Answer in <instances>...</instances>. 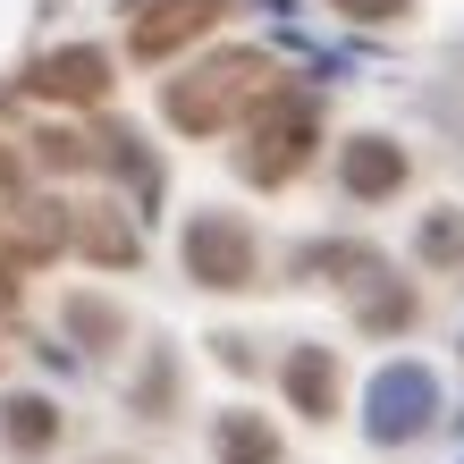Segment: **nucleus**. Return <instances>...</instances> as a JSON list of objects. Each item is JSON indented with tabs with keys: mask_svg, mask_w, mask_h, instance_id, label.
Wrapping results in <instances>:
<instances>
[{
	"mask_svg": "<svg viewBox=\"0 0 464 464\" xmlns=\"http://www.w3.org/2000/svg\"><path fill=\"white\" fill-rule=\"evenodd\" d=\"M422 254L430 262H464V220H430L422 228Z\"/></svg>",
	"mask_w": 464,
	"mask_h": 464,
	"instance_id": "6",
	"label": "nucleus"
},
{
	"mask_svg": "<svg viewBox=\"0 0 464 464\" xmlns=\"http://www.w3.org/2000/svg\"><path fill=\"white\" fill-rule=\"evenodd\" d=\"M220 440H228V456H237V464H262V456H270V440H262L254 422H220Z\"/></svg>",
	"mask_w": 464,
	"mask_h": 464,
	"instance_id": "7",
	"label": "nucleus"
},
{
	"mask_svg": "<svg viewBox=\"0 0 464 464\" xmlns=\"http://www.w3.org/2000/svg\"><path fill=\"white\" fill-rule=\"evenodd\" d=\"M346 9H354V17H405L414 0H346Z\"/></svg>",
	"mask_w": 464,
	"mask_h": 464,
	"instance_id": "8",
	"label": "nucleus"
},
{
	"mask_svg": "<svg viewBox=\"0 0 464 464\" xmlns=\"http://www.w3.org/2000/svg\"><path fill=\"white\" fill-rule=\"evenodd\" d=\"M440 414V380H430L422 363H389L372 380V397H363V430L380 448H397V440H414V430Z\"/></svg>",
	"mask_w": 464,
	"mask_h": 464,
	"instance_id": "1",
	"label": "nucleus"
},
{
	"mask_svg": "<svg viewBox=\"0 0 464 464\" xmlns=\"http://www.w3.org/2000/svg\"><path fill=\"white\" fill-rule=\"evenodd\" d=\"M186 254H195V270L220 279V287H245V270H254V245H245L237 220H203L195 237H186Z\"/></svg>",
	"mask_w": 464,
	"mask_h": 464,
	"instance_id": "2",
	"label": "nucleus"
},
{
	"mask_svg": "<svg viewBox=\"0 0 464 464\" xmlns=\"http://www.w3.org/2000/svg\"><path fill=\"white\" fill-rule=\"evenodd\" d=\"M43 85L51 93H102V60H93V51H68V60L43 68Z\"/></svg>",
	"mask_w": 464,
	"mask_h": 464,
	"instance_id": "4",
	"label": "nucleus"
},
{
	"mask_svg": "<svg viewBox=\"0 0 464 464\" xmlns=\"http://www.w3.org/2000/svg\"><path fill=\"white\" fill-rule=\"evenodd\" d=\"M287 380H295V397H304V414H330V363H321V354H295Z\"/></svg>",
	"mask_w": 464,
	"mask_h": 464,
	"instance_id": "5",
	"label": "nucleus"
},
{
	"mask_svg": "<svg viewBox=\"0 0 464 464\" xmlns=\"http://www.w3.org/2000/svg\"><path fill=\"white\" fill-rule=\"evenodd\" d=\"M397 178H405V152L380 144V135H363V144L346 152V186H354V195H389Z\"/></svg>",
	"mask_w": 464,
	"mask_h": 464,
	"instance_id": "3",
	"label": "nucleus"
}]
</instances>
